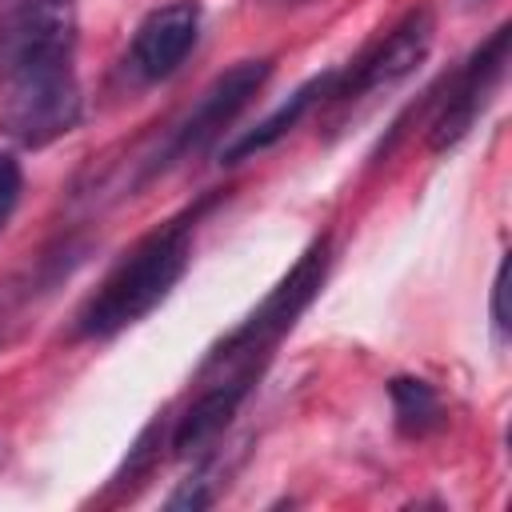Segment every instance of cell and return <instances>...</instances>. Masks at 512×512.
<instances>
[{"label": "cell", "instance_id": "6", "mask_svg": "<svg viewBox=\"0 0 512 512\" xmlns=\"http://www.w3.org/2000/svg\"><path fill=\"white\" fill-rule=\"evenodd\" d=\"M508 44H512V28L500 24L448 80H444V96H440V108L428 124V148L432 152H448L456 148L472 124L480 120V112L488 108L492 92L500 88L504 80V68H508Z\"/></svg>", "mask_w": 512, "mask_h": 512}, {"label": "cell", "instance_id": "1", "mask_svg": "<svg viewBox=\"0 0 512 512\" xmlns=\"http://www.w3.org/2000/svg\"><path fill=\"white\" fill-rule=\"evenodd\" d=\"M72 0H20L0 20V128L44 148L80 124Z\"/></svg>", "mask_w": 512, "mask_h": 512}, {"label": "cell", "instance_id": "2", "mask_svg": "<svg viewBox=\"0 0 512 512\" xmlns=\"http://www.w3.org/2000/svg\"><path fill=\"white\" fill-rule=\"evenodd\" d=\"M200 208L152 228L144 240H136L96 284V292L76 312V332L88 340H108L136 320H144L184 276L192 256V224Z\"/></svg>", "mask_w": 512, "mask_h": 512}, {"label": "cell", "instance_id": "4", "mask_svg": "<svg viewBox=\"0 0 512 512\" xmlns=\"http://www.w3.org/2000/svg\"><path fill=\"white\" fill-rule=\"evenodd\" d=\"M432 36H436V20H432V8H412L404 12L372 48H364L348 68H336V80H332V92L324 104H356L364 96H376L392 84H400L404 76H412L420 68V60L428 56L432 48Z\"/></svg>", "mask_w": 512, "mask_h": 512}, {"label": "cell", "instance_id": "10", "mask_svg": "<svg viewBox=\"0 0 512 512\" xmlns=\"http://www.w3.org/2000/svg\"><path fill=\"white\" fill-rule=\"evenodd\" d=\"M20 188H24V172H20V160L0 152V228L12 220L16 204H20Z\"/></svg>", "mask_w": 512, "mask_h": 512}, {"label": "cell", "instance_id": "12", "mask_svg": "<svg viewBox=\"0 0 512 512\" xmlns=\"http://www.w3.org/2000/svg\"><path fill=\"white\" fill-rule=\"evenodd\" d=\"M272 4H300V0H272Z\"/></svg>", "mask_w": 512, "mask_h": 512}, {"label": "cell", "instance_id": "9", "mask_svg": "<svg viewBox=\"0 0 512 512\" xmlns=\"http://www.w3.org/2000/svg\"><path fill=\"white\" fill-rule=\"evenodd\" d=\"M388 396H392V416H396V432L408 440H424L436 428H444V404L436 396V388L420 376H396L388 380Z\"/></svg>", "mask_w": 512, "mask_h": 512}, {"label": "cell", "instance_id": "8", "mask_svg": "<svg viewBox=\"0 0 512 512\" xmlns=\"http://www.w3.org/2000/svg\"><path fill=\"white\" fill-rule=\"evenodd\" d=\"M332 80H336V68L332 72H320V76H312L308 84H300L280 108H272L256 128H248L244 136H236L228 148H224V160L228 164H236V160H248V156H256V152H264V148H272L280 136H288L316 104H324L328 100V92H332Z\"/></svg>", "mask_w": 512, "mask_h": 512}, {"label": "cell", "instance_id": "11", "mask_svg": "<svg viewBox=\"0 0 512 512\" xmlns=\"http://www.w3.org/2000/svg\"><path fill=\"white\" fill-rule=\"evenodd\" d=\"M504 276H508V264L500 260L496 280H492V332H496V340H500V344H504V336H508V312H504Z\"/></svg>", "mask_w": 512, "mask_h": 512}, {"label": "cell", "instance_id": "7", "mask_svg": "<svg viewBox=\"0 0 512 512\" xmlns=\"http://www.w3.org/2000/svg\"><path fill=\"white\" fill-rule=\"evenodd\" d=\"M196 36H200V4L196 0L160 4L136 24L132 44H128V68L144 84L168 80L196 48Z\"/></svg>", "mask_w": 512, "mask_h": 512}, {"label": "cell", "instance_id": "3", "mask_svg": "<svg viewBox=\"0 0 512 512\" xmlns=\"http://www.w3.org/2000/svg\"><path fill=\"white\" fill-rule=\"evenodd\" d=\"M332 264V240L316 236L300 260L288 268V276L260 300V308H252L200 364L196 380H224V376H244V380H260L264 364L272 360V348L292 332V324L304 316V308L316 300V292L324 288Z\"/></svg>", "mask_w": 512, "mask_h": 512}, {"label": "cell", "instance_id": "5", "mask_svg": "<svg viewBox=\"0 0 512 512\" xmlns=\"http://www.w3.org/2000/svg\"><path fill=\"white\" fill-rule=\"evenodd\" d=\"M268 72H272V60H268V56H260V60H240V64H232L228 72H220V76L208 84V92L196 100V108L172 128L164 152L148 164V176H156V172H164V168H172V164H180V160L204 152V148L248 108V100L264 88Z\"/></svg>", "mask_w": 512, "mask_h": 512}]
</instances>
